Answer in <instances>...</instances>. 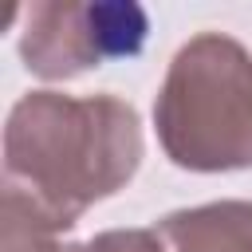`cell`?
Wrapping results in <instances>:
<instances>
[{
    "mask_svg": "<svg viewBox=\"0 0 252 252\" xmlns=\"http://www.w3.org/2000/svg\"><path fill=\"white\" fill-rule=\"evenodd\" d=\"M142 161V126L118 94H24L4 126V185L24 189L63 232L118 193Z\"/></svg>",
    "mask_w": 252,
    "mask_h": 252,
    "instance_id": "6da1fadb",
    "label": "cell"
},
{
    "mask_svg": "<svg viewBox=\"0 0 252 252\" xmlns=\"http://www.w3.org/2000/svg\"><path fill=\"white\" fill-rule=\"evenodd\" d=\"M165 158L181 169L224 173L252 165V55L224 32L193 35L169 63L154 102Z\"/></svg>",
    "mask_w": 252,
    "mask_h": 252,
    "instance_id": "7a4b0ae2",
    "label": "cell"
},
{
    "mask_svg": "<svg viewBox=\"0 0 252 252\" xmlns=\"http://www.w3.org/2000/svg\"><path fill=\"white\" fill-rule=\"evenodd\" d=\"M150 20L126 0H39L28 8L20 55L39 79H75L102 59L134 55Z\"/></svg>",
    "mask_w": 252,
    "mask_h": 252,
    "instance_id": "3957f363",
    "label": "cell"
},
{
    "mask_svg": "<svg viewBox=\"0 0 252 252\" xmlns=\"http://www.w3.org/2000/svg\"><path fill=\"white\" fill-rule=\"evenodd\" d=\"M165 252H252V201H209L158 220Z\"/></svg>",
    "mask_w": 252,
    "mask_h": 252,
    "instance_id": "277c9868",
    "label": "cell"
},
{
    "mask_svg": "<svg viewBox=\"0 0 252 252\" xmlns=\"http://www.w3.org/2000/svg\"><path fill=\"white\" fill-rule=\"evenodd\" d=\"M55 232L59 228L24 189L4 185V252H63Z\"/></svg>",
    "mask_w": 252,
    "mask_h": 252,
    "instance_id": "5b68a950",
    "label": "cell"
},
{
    "mask_svg": "<svg viewBox=\"0 0 252 252\" xmlns=\"http://www.w3.org/2000/svg\"><path fill=\"white\" fill-rule=\"evenodd\" d=\"M63 252H165L158 228H110L83 244H63Z\"/></svg>",
    "mask_w": 252,
    "mask_h": 252,
    "instance_id": "8992f818",
    "label": "cell"
}]
</instances>
